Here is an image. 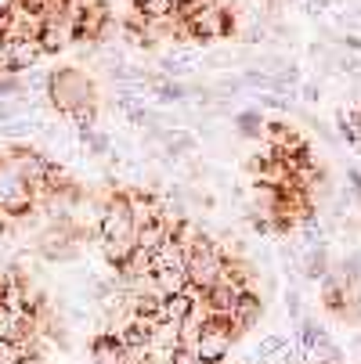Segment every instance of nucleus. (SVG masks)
Listing matches in <instances>:
<instances>
[{
    "instance_id": "f257e3e1",
    "label": "nucleus",
    "mask_w": 361,
    "mask_h": 364,
    "mask_svg": "<svg viewBox=\"0 0 361 364\" xmlns=\"http://www.w3.org/2000/svg\"><path fill=\"white\" fill-rule=\"evenodd\" d=\"M47 97H51V105H55L58 112L73 116V112L94 105L98 90H94V80L83 69H58V73H51Z\"/></svg>"
},
{
    "instance_id": "f03ea898",
    "label": "nucleus",
    "mask_w": 361,
    "mask_h": 364,
    "mask_svg": "<svg viewBox=\"0 0 361 364\" xmlns=\"http://www.w3.org/2000/svg\"><path fill=\"white\" fill-rule=\"evenodd\" d=\"M184 271H188V285L199 289V292H206V289H214V285L224 278L228 256L202 235V238H195V242L184 249Z\"/></svg>"
},
{
    "instance_id": "7ed1b4c3",
    "label": "nucleus",
    "mask_w": 361,
    "mask_h": 364,
    "mask_svg": "<svg viewBox=\"0 0 361 364\" xmlns=\"http://www.w3.org/2000/svg\"><path fill=\"white\" fill-rule=\"evenodd\" d=\"M184 15V33L199 43H210V40H224L231 33V11L221 4V0H199V4L181 8Z\"/></svg>"
},
{
    "instance_id": "20e7f679",
    "label": "nucleus",
    "mask_w": 361,
    "mask_h": 364,
    "mask_svg": "<svg viewBox=\"0 0 361 364\" xmlns=\"http://www.w3.org/2000/svg\"><path fill=\"white\" fill-rule=\"evenodd\" d=\"M231 343H235V332H231V321L228 318H217V314H206L195 343H192V353L202 360V364H224L228 353H231Z\"/></svg>"
},
{
    "instance_id": "39448f33",
    "label": "nucleus",
    "mask_w": 361,
    "mask_h": 364,
    "mask_svg": "<svg viewBox=\"0 0 361 364\" xmlns=\"http://www.w3.org/2000/svg\"><path fill=\"white\" fill-rule=\"evenodd\" d=\"M33 210V188L15 170L11 159H0V213L4 217H26Z\"/></svg>"
},
{
    "instance_id": "423d86ee",
    "label": "nucleus",
    "mask_w": 361,
    "mask_h": 364,
    "mask_svg": "<svg viewBox=\"0 0 361 364\" xmlns=\"http://www.w3.org/2000/svg\"><path fill=\"white\" fill-rule=\"evenodd\" d=\"M98 231H101V242L134 238L137 224H134V210H130V198H127V195H109V198H105V205H101Z\"/></svg>"
},
{
    "instance_id": "0eeeda50",
    "label": "nucleus",
    "mask_w": 361,
    "mask_h": 364,
    "mask_svg": "<svg viewBox=\"0 0 361 364\" xmlns=\"http://www.w3.org/2000/svg\"><path fill=\"white\" fill-rule=\"evenodd\" d=\"M40 256H43V259H76V256H80L76 235H73L66 224L51 228V231L40 238Z\"/></svg>"
},
{
    "instance_id": "6e6552de",
    "label": "nucleus",
    "mask_w": 361,
    "mask_h": 364,
    "mask_svg": "<svg viewBox=\"0 0 361 364\" xmlns=\"http://www.w3.org/2000/svg\"><path fill=\"white\" fill-rule=\"evenodd\" d=\"M261 314H264V303L256 299L253 292H242V296L235 299V306H231V314H228V321H231V332L239 336V332L253 328L256 321H261Z\"/></svg>"
},
{
    "instance_id": "1a4fd4ad",
    "label": "nucleus",
    "mask_w": 361,
    "mask_h": 364,
    "mask_svg": "<svg viewBox=\"0 0 361 364\" xmlns=\"http://www.w3.org/2000/svg\"><path fill=\"white\" fill-rule=\"evenodd\" d=\"M199 65H202L199 50H188V47H174L170 55L159 62V69H163V80H181V76L195 73Z\"/></svg>"
},
{
    "instance_id": "9d476101",
    "label": "nucleus",
    "mask_w": 361,
    "mask_h": 364,
    "mask_svg": "<svg viewBox=\"0 0 361 364\" xmlns=\"http://www.w3.org/2000/svg\"><path fill=\"white\" fill-rule=\"evenodd\" d=\"M152 87V94H156L163 105H181V101H188L192 97V87L188 83H181V80H163V76H156L148 83Z\"/></svg>"
},
{
    "instance_id": "9b49d317",
    "label": "nucleus",
    "mask_w": 361,
    "mask_h": 364,
    "mask_svg": "<svg viewBox=\"0 0 361 364\" xmlns=\"http://www.w3.org/2000/svg\"><path fill=\"white\" fill-rule=\"evenodd\" d=\"M300 271H303L307 282H322V278L329 274V252H325V249H303Z\"/></svg>"
},
{
    "instance_id": "f8f14e48",
    "label": "nucleus",
    "mask_w": 361,
    "mask_h": 364,
    "mask_svg": "<svg viewBox=\"0 0 361 364\" xmlns=\"http://www.w3.org/2000/svg\"><path fill=\"white\" fill-rule=\"evenodd\" d=\"M137 8H141L145 22H167V18L177 11L174 0H137Z\"/></svg>"
},
{
    "instance_id": "ddd939ff",
    "label": "nucleus",
    "mask_w": 361,
    "mask_h": 364,
    "mask_svg": "<svg viewBox=\"0 0 361 364\" xmlns=\"http://www.w3.org/2000/svg\"><path fill=\"white\" fill-rule=\"evenodd\" d=\"M134 249H137L134 238H123V242H101V252H105V259H109L113 267H123Z\"/></svg>"
},
{
    "instance_id": "4468645a",
    "label": "nucleus",
    "mask_w": 361,
    "mask_h": 364,
    "mask_svg": "<svg viewBox=\"0 0 361 364\" xmlns=\"http://www.w3.org/2000/svg\"><path fill=\"white\" fill-rule=\"evenodd\" d=\"M286 346H289V343H286L282 336H268V339L256 343V350H253L249 360H253V364H264V360H271L275 353H286Z\"/></svg>"
},
{
    "instance_id": "2eb2a0df",
    "label": "nucleus",
    "mask_w": 361,
    "mask_h": 364,
    "mask_svg": "<svg viewBox=\"0 0 361 364\" xmlns=\"http://www.w3.org/2000/svg\"><path fill=\"white\" fill-rule=\"evenodd\" d=\"M235 123H239V134L242 137H264V130H268V123H264L261 112H239Z\"/></svg>"
},
{
    "instance_id": "dca6fc26",
    "label": "nucleus",
    "mask_w": 361,
    "mask_h": 364,
    "mask_svg": "<svg viewBox=\"0 0 361 364\" xmlns=\"http://www.w3.org/2000/svg\"><path fill=\"white\" fill-rule=\"evenodd\" d=\"M340 130H343V137H347L350 144L361 148V109H354V112H340Z\"/></svg>"
},
{
    "instance_id": "f3484780",
    "label": "nucleus",
    "mask_w": 361,
    "mask_h": 364,
    "mask_svg": "<svg viewBox=\"0 0 361 364\" xmlns=\"http://www.w3.org/2000/svg\"><path fill=\"white\" fill-rule=\"evenodd\" d=\"M333 65L343 73V76H354V80H361V58H347V55H336L333 58Z\"/></svg>"
},
{
    "instance_id": "a211bd4d",
    "label": "nucleus",
    "mask_w": 361,
    "mask_h": 364,
    "mask_svg": "<svg viewBox=\"0 0 361 364\" xmlns=\"http://www.w3.org/2000/svg\"><path fill=\"white\" fill-rule=\"evenodd\" d=\"M11 94H26V80H19V76H0V97H11Z\"/></svg>"
},
{
    "instance_id": "6ab92c4d",
    "label": "nucleus",
    "mask_w": 361,
    "mask_h": 364,
    "mask_svg": "<svg viewBox=\"0 0 361 364\" xmlns=\"http://www.w3.org/2000/svg\"><path fill=\"white\" fill-rule=\"evenodd\" d=\"M286 314H289V321H300L303 318V303H300V292L296 289L286 292Z\"/></svg>"
},
{
    "instance_id": "aec40b11",
    "label": "nucleus",
    "mask_w": 361,
    "mask_h": 364,
    "mask_svg": "<svg viewBox=\"0 0 361 364\" xmlns=\"http://www.w3.org/2000/svg\"><path fill=\"white\" fill-rule=\"evenodd\" d=\"M83 144H87L94 155H109V148H113V141H109L105 134H94V130H90V137H87Z\"/></svg>"
},
{
    "instance_id": "412c9836",
    "label": "nucleus",
    "mask_w": 361,
    "mask_h": 364,
    "mask_svg": "<svg viewBox=\"0 0 361 364\" xmlns=\"http://www.w3.org/2000/svg\"><path fill=\"white\" fill-rule=\"evenodd\" d=\"M300 101H303V105H318V101H322V87L318 83H300Z\"/></svg>"
},
{
    "instance_id": "4be33fe9",
    "label": "nucleus",
    "mask_w": 361,
    "mask_h": 364,
    "mask_svg": "<svg viewBox=\"0 0 361 364\" xmlns=\"http://www.w3.org/2000/svg\"><path fill=\"white\" fill-rule=\"evenodd\" d=\"M170 364H202V360H199L188 346H177V350L170 353Z\"/></svg>"
},
{
    "instance_id": "5701e85b",
    "label": "nucleus",
    "mask_w": 361,
    "mask_h": 364,
    "mask_svg": "<svg viewBox=\"0 0 361 364\" xmlns=\"http://www.w3.org/2000/svg\"><path fill=\"white\" fill-rule=\"evenodd\" d=\"M347 181H350V195L361 202V170H354V166H350V170H347Z\"/></svg>"
},
{
    "instance_id": "b1692460",
    "label": "nucleus",
    "mask_w": 361,
    "mask_h": 364,
    "mask_svg": "<svg viewBox=\"0 0 361 364\" xmlns=\"http://www.w3.org/2000/svg\"><path fill=\"white\" fill-rule=\"evenodd\" d=\"M340 43H343V47H350V50H357V55H361V40H357V36H343Z\"/></svg>"
},
{
    "instance_id": "393cba45",
    "label": "nucleus",
    "mask_w": 361,
    "mask_h": 364,
    "mask_svg": "<svg viewBox=\"0 0 361 364\" xmlns=\"http://www.w3.org/2000/svg\"><path fill=\"white\" fill-rule=\"evenodd\" d=\"M145 364H170V357H156V353H148V360Z\"/></svg>"
},
{
    "instance_id": "a878e982",
    "label": "nucleus",
    "mask_w": 361,
    "mask_h": 364,
    "mask_svg": "<svg viewBox=\"0 0 361 364\" xmlns=\"http://www.w3.org/2000/svg\"><path fill=\"white\" fill-rule=\"evenodd\" d=\"M177 8H188V4H199V0H174Z\"/></svg>"
},
{
    "instance_id": "bb28decb",
    "label": "nucleus",
    "mask_w": 361,
    "mask_h": 364,
    "mask_svg": "<svg viewBox=\"0 0 361 364\" xmlns=\"http://www.w3.org/2000/svg\"><path fill=\"white\" fill-rule=\"evenodd\" d=\"M357 350H361V336H357Z\"/></svg>"
}]
</instances>
